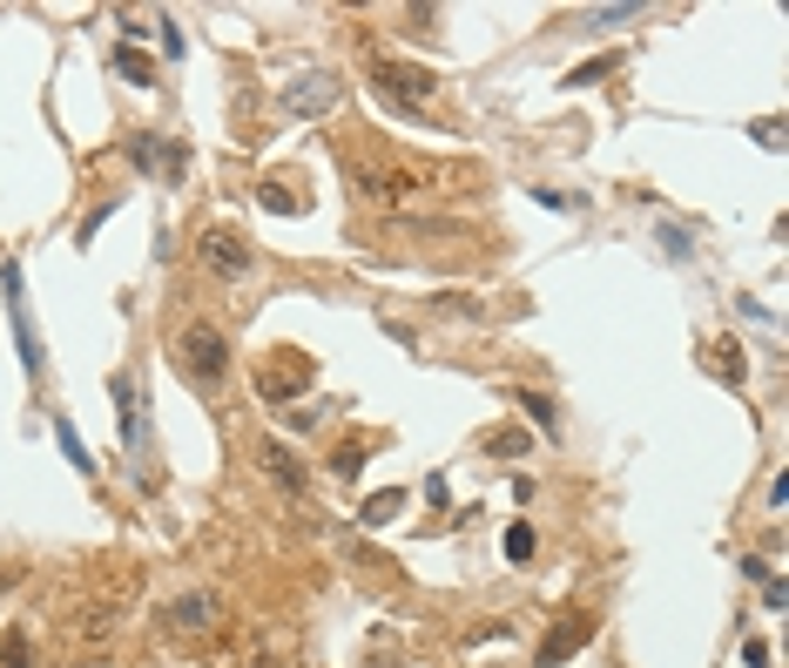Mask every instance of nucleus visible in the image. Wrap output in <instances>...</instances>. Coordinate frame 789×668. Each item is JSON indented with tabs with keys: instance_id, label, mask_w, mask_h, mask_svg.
I'll list each match as a JSON object with an SVG mask.
<instances>
[{
	"instance_id": "obj_23",
	"label": "nucleus",
	"mask_w": 789,
	"mask_h": 668,
	"mask_svg": "<svg viewBox=\"0 0 789 668\" xmlns=\"http://www.w3.org/2000/svg\"><path fill=\"white\" fill-rule=\"evenodd\" d=\"M358 459H365V446H344V453H337V459H331V466H337V473H344V479H351V473H358Z\"/></svg>"
},
{
	"instance_id": "obj_12",
	"label": "nucleus",
	"mask_w": 789,
	"mask_h": 668,
	"mask_svg": "<svg viewBox=\"0 0 789 668\" xmlns=\"http://www.w3.org/2000/svg\"><path fill=\"white\" fill-rule=\"evenodd\" d=\"M513 405H519V412H526V419H534L540 433H554V426H560V412H554V398H547V392H519Z\"/></svg>"
},
{
	"instance_id": "obj_1",
	"label": "nucleus",
	"mask_w": 789,
	"mask_h": 668,
	"mask_svg": "<svg viewBox=\"0 0 789 668\" xmlns=\"http://www.w3.org/2000/svg\"><path fill=\"white\" fill-rule=\"evenodd\" d=\"M175 372H183L196 392H216L223 372H230V345H223V331H216V324H190L183 338H175Z\"/></svg>"
},
{
	"instance_id": "obj_5",
	"label": "nucleus",
	"mask_w": 789,
	"mask_h": 668,
	"mask_svg": "<svg viewBox=\"0 0 789 668\" xmlns=\"http://www.w3.org/2000/svg\"><path fill=\"white\" fill-rule=\"evenodd\" d=\"M594 641V615H560L554 621V635L540 641V655H534V668H560L574 648H587Z\"/></svg>"
},
{
	"instance_id": "obj_2",
	"label": "nucleus",
	"mask_w": 789,
	"mask_h": 668,
	"mask_svg": "<svg viewBox=\"0 0 789 668\" xmlns=\"http://www.w3.org/2000/svg\"><path fill=\"white\" fill-rule=\"evenodd\" d=\"M372 81H378V95L392 102V109H425L432 95H438V74L425 68V61H372Z\"/></svg>"
},
{
	"instance_id": "obj_18",
	"label": "nucleus",
	"mask_w": 789,
	"mask_h": 668,
	"mask_svg": "<svg viewBox=\"0 0 789 668\" xmlns=\"http://www.w3.org/2000/svg\"><path fill=\"white\" fill-rule=\"evenodd\" d=\"M479 446H486V453H526V433H519V426H499V433H486Z\"/></svg>"
},
{
	"instance_id": "obj_13",
	"label": "nucleus",
	"mask_w": 789,
	"mask_h": 668,
	"mask_svg": "<svg viewBox=\"0 0 789 668\" xmlns=\"http://www.w3.org/2000/svg\"><path fill=\"white\" fill-rule=\"evenodd\" d=\"M109 392H115V412H122V439H135V385H129V372H115Z\"/></svg>"
},
{
	"instance_id": "obj_3",
	"label": "nucleus",
	"mask_w": 789,
	"mask_h": 668,
	"mask_svg": "<svg viewBox=\"0 0 789 668\" xmlns=\"http://www.w3.org/2000/svg\"><path fill=\"white\" fill-rule=\"evenodd\" d=\"M358 196L378 210H405L418 196V176L412 170H358Z\"/></svg>"
},
{
	"instance_id": "obj_8",
	"label": "nucleus",
	"mask_w": 789,
	"mask_h": 668,
	"mask_svg": "<svg viewBox=\"0 0 789 668\" xmlns=\"http://www.w3.org/2000/svg\"><path fill=\"white\" fill-rule=\"evenodd\" d=\"M331 102H337V81H331L324 68H317V74H297L291 89H284V109H291V115H324Z\"/></svg>"
},
{
	"instance_id": "obj_14",
	"label": "nucleus",
	"mask_w": 789,
	"mask_h": 668,
	"mask_svg": "<svg viewBox=\"0 0 789 668\" xmlns=\"http://www.w3.org/2000/svg\"><path fill=\"white\" fill-rule=\"evenodd\" d=\"M398 507H405V493H398V486H392V493H372V499H365V527L398 520Z\"/></svg>"
},
{
	"instance_id": "obj_24",
	"label": "nucleus",
	"mask_w": 789,
	"mask_h": 668,
	"mask_svg": "<svg viewBox=\"0 0 789 668\" xmlns=\"http://www.w3.org/2000/svg\"><path fill=\"white\" fill-rule=\"evenodd\" d=\"M742 661L749 668H769V641H742Z\"/></svg>"
},
{
	"instance_id": "obj_22",
	"label": "nucleus",
	"mask_w": 789,
	"mask_h": 668,
	"mask_svg": "<svg viewBox=\"0 0 789 668\" xmlns=\"http://www.w3.org/2000/svg\"><path fill=\"white\" fill-rule=\"evenodd\" d=\"M756 142H762V149H776V142H782V122H776V115H762V122H756Z\"/></svg>"
},
{
	"instance_id": "obj_11",
	"label": "nucleus",
	"mask_w": 789,
	"mask_h": 668,
	"mask_svg": "<svg viewBox=\"0 0 789 668\" xmlns=\"http://www.w3.org/2000/svg\"><path fill=\"white\" fill-rule=\"evenodd\" d=\"M621 68V48H607V54H594V61H574L567 68V89H587V81H600V74H614Z\"/></svg>"
},
{
	"instance_id": "obj_16",
	"label": "nucleus",
	"mask_w": 789,
	"mask_h": 668,
	"mask_svg": "<svg viewBox=\"0 0 789 668\" xmlns=\"http://www.w3.org/2000/svg\"><path fill=\"white\" fill-rule=\"evenodd\" d=\"M0 668H28V628H8V635H0Z\"/></svg>"
},
{
	"instance_id": "obj_10",
	"label": "nucleus",
	"mask_w": 789,
	"mask_h": 668,
	"mask_svg": "<svg viewBox=\"0 0 789 668\" xmlns=\"http://www.w3.org/2000/svg\"><path fill=\"white\" fill-rule=\"evenodd\" d=\"M256 459H263V473H271L284 493H304V473H297V459H291L277 439H263V453H256Z\"/></svg>"
},
{
	"instance_id": "obj_4",
	"label": "nucleus",
	"mask_w": 789,
	"mask_h": 668,
	"mask_svg": "<svg viewBox=\"0 0 789 668\" xmlns=\"http://www.w3.org/2000/svg\"><path fill=\"white\" fill-rule=\"evenodd\" d=\"M304 385H311V358H297L291 345H284V358H277L271 372H256V392L271 398V405H291V398H297Z\"/></svg>"
},
{
	"instance_id": "obj_20",
	"label": "nucleus",
	"mask_w": 789,
	"mask_h": 668,
	"mask_svg": "<svg viewBox=\"0 0 789 668\" xmlns=\"http://www.w3.org/2000/svg\"><path fill=\"white\" fill-rule=\"evenodd\" d=\"M115 68H122L129 81H142V89H149V81H155V68H149V61H142L135 48H122V54H115Z\"/></svg>"
},
{
	"instance_id": "obj_17",
	"label": "nucleus",
	"mask_w": 789,
	"mask_h": 668,
	"mask_svg": "<svg viewBox=\"0 0 789 668\" xmlns=\"http://www.w3.org/2000/svg\"><path fill=\"white\" fill-rule=\"evenodd\" d=\"M256 203H263V210H277V216H297V196H291L284 183H263V190H256Z\"/></svg>"
},
{
	"instance_id": "obj_6",
	"label": "nucleus",
	"mask_w": 789,
	"mask_h": 668,
	"mask_svg": "<svg viewBox=\"0 0 789 668\" xmlns=\"http://www.w3.org/2000/svg\"><path fill=\"white\" fill-rule=\"evenodd\" d=\"M0 291H8V317H14V338H21V365L41 372V345H34V331H28V297H21V271H14V264H0Z\"/></svg>"
},
{
	"instance_id": "obj_15",
	"label": "nucleus",
	"mask_w": 789,
	"mask_h": 668,
	"mask_svg": "<svg viewBox=\"0 0 789 668\" xmlns=\"http://www.w3.org/2000/svg\"><path fill=\"white\" fill-rule=\"evenodd\" d=\"M54 439H61V453H68V459L81 466V473H95V459H88V446H81V433H74L68 419H54Z\"/></svg>"
},
{
	"instance_id": "obj_21",
	"label": "nucleus",
	"mask_w": 789,
	"mask_h": 668,
	"mask_svg": "<svg viewBox=\"0 0 789 668\" xmlns=\"http://www.w3.org/2000/svg\"><path fill=\"white\" fill-rule=\"evenodd\" d=\"M155 155H162L155 135H135V142H129V162H135V170H155Z\"/></svg>"
},
{
	"instance_id": "obj_9",
	"label": "nucleus",
	"mask_w": 789,
	"mask_h": 668,
	"mask_svg": "<svg viewBox=\"0 0 789 668\" xmlns=\"http://www.w3.org/2000/svg\"><path fill=\"white\" fill-rule=\"evenodd\" d=\"M196 250H203V264H210L216 277H243V271H250V250H243V243H236L230 230H210V236H203Z\"/></svg>"
},
{
	"instance_id": "obj_19",
	"label": "nucleus",
	"mask_w": 789,
	"mask_h": 668,
	"mask_svg": "<svg viewBox=\"0 0 789 668\" xmlns=\"http://www.w3.org/2000/svg\"><path fill=\"white\" fill-rule=\"evenodd\" d=\"M506 560H534V527H506Z\"/></svg>"
},
{
	"instance_id": "obj_7",
	"label": "nucleus",
	"mask_w": 789,
	"mask_h": 668,
	"mask_svg": "<svg viewBox=\"0 0 789 668\" xmlns=\"http://www.w3.org/2000/svg\"><path fill=\"white\" fill-rule=\"evenodd\" d=\"M216 615H223V608H216V595L190 588V595H175V601H169V615H162V621H169L175 635H203V628H216Z\"/></svg>"
}]
</instances>
